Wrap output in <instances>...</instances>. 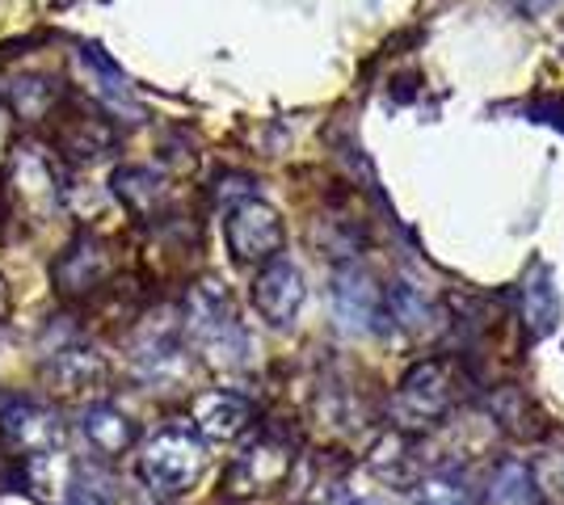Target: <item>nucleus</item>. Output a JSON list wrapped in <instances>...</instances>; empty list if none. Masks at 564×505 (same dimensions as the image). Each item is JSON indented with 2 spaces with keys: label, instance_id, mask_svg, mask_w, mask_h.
<instances>
[{
  "label": "nucleus",
  "instance_id": "f257e3e1",
  "mask_svg": "<svg viewBox=\"0 0 564 505\" xmlns=\"http://www.w3.org/2000/svg\"><path fill=\"white\" fill-rule=\"evenodd\" d=\"M207 472V442L186 426H165L140 451V476L161 497H182Z\"/></svg>",
  "mask_w": 564,
  "mask_h": 505
},
{
  "label": "nucleus",
  "instance_id": "f03ea898",
  "mask_svg": "<svg viewBox=\"0 0 564 505\" xmlns=\"http://www.w3.org/2000/svg\"><path fill=\"white\" fill-rule=\"evenodd\" d=\"M186 329L207 350V359L215 366H240L245 354H249V337L240 329V316H236L232 299L219 283H198L189 290Z\"/></svg>",
  "mask_w": 564,
  "mask_h": 505
},
{
  "label": "nucleus",
  "instance_id": "7ed1b4c3",
  "mask_svg": "<svg viewBox=\"0 0 564 505\" xmlns=\"http://www.w3.org/2000/svg\"><path fill=\"white\" fill-rule=\"evenodd\" d=\"M4 194L25 216V223H43L64 207V177L47 147L13 144L9 165H4Z\"/></svg>",
  "mask_w": 564,
  "mask_h": 505
},
{
  "label": "nucleus",
  "instance_id": "20e7f679",
  "mask_svg": "<svg viewBox=\"0 0 564 505\" xmlns=\"http://www.w3.org/2000/svg\"><path fill=\"white\" fill-rule=\"evenodd\" d=\"M224 237H228V249L240 265H258V262H274L279 257L282 241H286V228H282V216L261 202V198H245L236 202L228 219H224Z\"/></svg>",
  "mask_w": 564,
  "mask_h": 505
},
{
  "label": "nucleus",
  "instance_id": "39448f33",
  "mask_svg": "<svg viewBox=\"0 0 564 505\" xmlns=\"http://www.w3.org/2000/svg\"><path fill=\"white\" fill-rule=\"evenodd\" d=\"M291 476V447L282 442V438H253L240 455L232 459V468H228V497H240V502H253V497H265V493H274L282 488Z\"/></svg>",
  "mask_w": 564,
  "mask_h": 505
},
{
  "label": "nucleus",
  "instance_id": "423d86ee",
  "mask_svg": "<svg viewBox=\"0 0 564 505\" xmlns=\"http://www.w3.org/2000/svg\"><path fill=\"white\" fill-rule=\"evenodd\" d=\"M59 442H64V421L55 409L25 400V396L0 405V447L9 455H43V451H59Z\"/></svg>",
  "mask_w": 564,
  "mask_h": 505
},
{
  "label": "nucleus",
  "instance_id": "0eeeda50",
  "mask_svg": "<svg viewBox=\"0 0 564 505\" xmlns=\"http://www.w3.org/2000/svg\"><path fill=\"white\" fill-rule=\"evenodd\" d=\"M110 274V253L94 228H76L64 253L51 265V283L64 299H89Z\"/></svg>",
  "mask_w": 564,
  "mask_h": 505
},
{
  "label": "nucleus",
  "instance_id": "6e6552de",
  "mask_svg": "<svg viewBox=\"0 0 564 505\" xmlns=\"http://www.w3.org/2000/svg\"><path fill=\"white\" fill-rule=\"evenodd\" d=\"M397 421L400 426H434L451 409V371L438 359L417 362L397 387Z\"/></svg>",
  "mask_w": 564,
  "mask_h": 505
},
{
  "label": "nucleus",
  "instance_id": "1a4fd4ad",
  "mask_svg": "<svg viewBox=\"0 0 564 505\" xmlns=\"http://www.w3.org/2000/svg\"><path fill=\"white\" fill-rule=\"evenodd\" d=\"M304 299H307L304 274H300V265H291L286 257L265 262V270L253 278V308H258L261 320L274 325V329H286V325L300 316Z\"/></svg>",
  "mask_w": 564,
  "mask_h": 505
},
{
  "label": "nucleus",
  "instance_id": "9d476101",
  "mask_svg": "<svg viewBox=\"0 0 564 505\" xmlns=\"http://www.w3.org/2000/svg\"><path fill=\"white\" fill-rule=\"evenodd\" d=\"M43 384L59 400H89L106 384V362L89 345H64L43 362Z\"/></svg>",
  "mask_w": 564,
  "mask_h": 505
},
{
  "label": "nucleus",
  "instance_id": "9b49d317",
  "mask_svg": "<svg viewBox=\"0 0 564 505\" xmlns=\"http://www.w3.org/2000/svg\"><path fill=\"white\" fill-rule=\"evenodd\" d=\"M383 312V290L362 265H341L333 278V316L350 333H371Z\"/></svg>",
  "mask_w": 564,
  "mask_h": 505
},
{
  "label": "nucleus",
  "instance_id": "f8f14e48",
  "mask_svg": "<svg viewBox=\"0 0 564 505\" xmlns=\"http://www.w3.org/2000/svg\"><path fill=\"white\" fill-rule=\"evenodd\" d=\"M18 484L25 497H34L39 505H64L72 502V488H76V468L64 451H43V455L22 459Z\"/></svg>",
  "mask_w": 564,
  "mask_h": 505
},
{
  "label": "nucleus",
  "instance_id": "ddd939ff",
  "mask_svg": "<svg viewBox=\"0 0 564 505\" xmlns=\"http://www.w3.org/2000/svg\"><path fill=\"white\" fill-rule=\"evenodd\" d=\"M518 308H522V325H527V337L540 341L556 329L561 320V295H556V278L543 262H535L522 283H518Z\"/></svg>",
  "mask_w": 564,
  "mask_h": 505
},
{
  "label": "nucleus",
  "instance_id": "4468645a",
  "mask_svg": "<svg viewBox=\"0 0 564 505\" xmlns=\"http://www.w3.org/2000/svg\"><path fill=\"white\" fill-rule=\"evenodd\" d=\"M253 421V409L245 396L236 392H203L194 400V433L198 438H215V442H228L236 433L249 430Z\"/></svg>",
  "mask_w": 564,
  "mask_h": 505
},
{
  "label": "nucleus",
  "instance_id": "2eb2a0df",
  "mask_svg": "<svg viewBox=\"0 0 564 505\" xmlns=\"http://www.w3.org/2000/svg\"><path fill=\"white\" fill-rule=\"evenodd\" d=\"M110 190L122 198V207L131 216H156L169 198V182L165 173H156V168L148 165H122L110 177Z\"/></svg>",
  "mask_w": 564,
  "mask_h": 505
},
{
  "label": "nucleus",
  "instance_id": "dca6fc26",
  "mask_svg": "<svg viewBox=\"0 0 564 505\" xmlns=\"http://www.w3.org/2000/svg\"><path fill=\"white\" fill-rule=\"evenodd\" d=\"M80 430H85L89 447H94L101 459H118L135 447V421H131L127 413H118L115 405H89Z\"/></svg>",
  "mask_w": 564,
  "mask_h": 505
},
{
  "label": "nucleus",
  "instance_id": "f3484780",
  "mask_svg": "<svg viewBox=\"0 0 564 505\" xmlns=\"http://www.w3.org/2000/svg\"><path fill=\"white\" fill-rule=\"evenodd\" d=\"M489 502L494 505H540V484H535V472L531 463L522 459H506L494 472V484H489Z\"/></svg>",
  "mask_w": 564,
  "mask_h": 505
},
{
  "label": "nucleus",
  "instance_id": "a211bd4d",
  "mask_svg": "<svg viewBox=\"0 0 564 505\" xmlns=\"http://www.w3.org/2000/svg\"><path fill=\"white\" fill-rule=\"evenodd\" d=\"M115 144V131L101 114H76V119L64 127V156H76V161H94L101 147Z\"/></svg>",
  "mask_w": 564,
  "mask_h": 505
},
{
  "label": "nucleus",
  "instance_id": "6ab92c4d",
  "mask_svg": "<svg viewBox=\"0 0 564 505\" xmlns=\"http://www.w3.org/2000/svg\"><path fill=\"white\" fill-rule=\"evenodd\" d=\"M4 97H9L18 119H43L55 106V85L47 76H18V80L4 85Z\"/></svg>",
  "mask_w": 564,
  "mask_h": 505
},
{
  "label": "nucleus",
  "instance_id": "aec40b11",
  "mask_svg": "<svg viewBox=\"0 0 564 505\" xmlns=\"http://www.w3.org/2000/svg\"><path fill=\"white\" fill-rule=\"evenodd\" d=\"M417 505H476V488L451 472H438V476H425L413 488Z\"/></svg>",
  "mask_w": 564,
  "mask_h": 505
},
{
  "label": "nucleus",
  "instance_id": "412c9836",
  "mask_svg": "<svg viewBox=\"0 0 564 505\" xmlns=\"http://www.w3.org/2000/svg\"><path fill=\"white\" fill-rule=\"evenodd\" d=\"M383 308L404 329H422L425 320H430V299L417 287H409V283H392V287L383 290Z\"/></svg>",
  "mask_w": 564,
  "mask_h": 505
},
{
  "label": "nucleus",
  "instance_id": "4be33fe9",
  "mask_svg": "<svg viewBox=\"0 0 564 505\" xmlns=\"http://www.w3.org/2000/svg\"><path fill=\"white\" fill-rule=\"evenodd\" d=\"M80 59H85V68H89V73L101 80V89H106V97H110V101H127V94H131V85H127V73L118 68V64L110 59V55H106V51L94 47V43H85V47H80Z\"/></svg>",
  "mask_w": 564,
  "mask_h": 505
},
{
  "label": "nucleus",
  "instance_id": "5701e85b",
  "mask_svg": "<svg viewBox=\"0 0 564 505\" xmlns=\"http://www.w3.org/2000/svg\"><path fill=\"white\" fill-rule=\"evenodd\" d=\"M522 119L564 131V101H531V106H522Z\"/></svg>",
  "mask_w": 564,
  "mask_h": 505
},
{
  "label": "nucleus",
  "instance_id": "b1692460",
  "mask_svg": "<svg viewBox=\"0 0 564 505\" xmlns=\"http://www.w3.org/2000/svg\"><path fill=\"white\" fill-rule=\"evenodd\" d=\"M9 299H13V295H9V278L0 274V320L9 316Z\"/></svg>",
  "mask_w": 564,
  "mask_h": 505
},
{
  "label": "nucleus",
  "instance_id": "393cba45",
  "mask_svg": "<svg viewBox=\"0 0 564 505\" xmlns=\"http://www.w3.org/2000/svg\"><path fill=\"white\" fill-rule=\"evenodd\" d=\"M346 505H376V502H346Z\"/></svg>",
  "mask_w": 564,
  "mask_h": 505
}]
</instances>
